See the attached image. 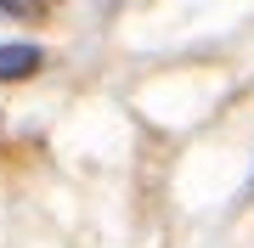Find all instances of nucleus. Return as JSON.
Here are the masks:
<instances>
[{
	"mask_svg": "<svg viewBox=\"0 0 254 248\" xmlns=\"http://www.w3.org/2000/svg\"><path fill=\"white\" fill-rule=\"evenodd\" d=\"M40 74V46H0V79H34Z\"/></svg>",
	"mask_w": 254,
	"mask_h": 248,
	"instance_id": "f257e3e1",
	"label": "nucleus"
},
{
	"mask_svg": "<svg viewBox=\"0 0 254 248\" xmlns=\"http://www.w3.org/2000/svg\"><path fill=\"white\" fill-rule=\"evenodd\" d=\"M0 11H6V17H40L46 0H0Z\"/></svg>",
	"mask_w": 254,
	"mask_h": 248,
	"instance_id": "f03ea898",
	"label": "nucleus"
}]
</instances>
